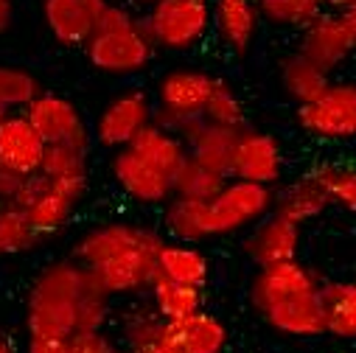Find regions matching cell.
<instances>
[{
  "instance_id": "obj_12",
  "label": "cell",
  "mask_w": 356,
  "mask_h": 353,
  "mask_svg": "<svg viewBox=\"0 0 356 353\" xmlns=\"http://www.w3.org/2000/svg\"><path fill=\"white\" fill-rule=\"evenodd\" d=\"M281 171H284L281 143L261 129L241 126L233 149L230 180H244V183H258L273 188L281 180Z\"/></svg>"
},
{
  "instance_id": "obj_40",
  "label": "cell",
  "mask_w": 356,
  "mask_h": 353,
  "mask_svg": "<svg viewBox=\"0 0 356 353\" xmlns=\"http://www.w3.org/2000/svg\"><path fill=\"white\" fill-rule=\"evenodd\" d=\"M15 23V0H0V34H6Z\"/></svg>"
},
{
  "instance_id": "obj_42",
  "label": "cell",
  "mask_w": 356,
  "mask_h": 353,
  "mask_svg": "<svg viewBox=\"0 0 356 353\" xmlns=\"http://www.w3.org/2000/svg\"><path fill=\"white\" fill-rule=\"evenodd\" d=\"M132 353H183V350H180V347H174V345H171V342H165V339H160V342L146 345V347L132 350Z\"/></svg>"
},
{
  "instance_id": "obj_31",
  "label": "cell",
  "mask_w": 356,
  "mask_h": 353,
  "mask_svg": "<svg viewBox=\"0 0 356 353\" xmlns=\"http://www.w3.org/2000/svg\"><path fill=\"white\" fill-rule=\"evenodd\" d=\"M42 93L40 79L17 65H0V107L6 113L26 110Z\"/></svg>"
},
{
  "instance_id": "obj_39",
  "label": "cell",
  "mask_w": 356,
  "mask_h": 353,
  "mask_svg": "<svg viewBox=\"0 0 356 353\" xmlns=\"http://www.w3.org/2000/svg\"><path fill=\"white\" fill-rule=\"evenodd\" d=\"M26 353H73L70 339H42V336H29Z\"/></svg>"
},
{
  "instance_id": "obj_43",
  "label": "cell",
  "mask_w": 356,
  "mask_h": 353,
  "mask_svg": "<svg viewBox=\"0 0 356 353\" xmlns=\"http://www.w3.org/2000/svg\"><path fill=\"white\" fill-rule=\"evenodd\" d=\"M320 3H323V9L328 6V9H334V12H342V9L350 3V0H320Z\"/></svg>"
},
{
  "instance_id": "obj_46",
  "label": "cell",
  "mask_w": 356,
  "mask_h": 353,
  "mask_svg": "<svg viewBox=\"0 0 356 353\" xmlns=\"http://www.w3.org/2000/svg\"><path fill=\"white\" fill-rule=\"evenodd\" d=\"M3 115H6V110H3V107H0V118H3Z\"/></svg>"
},
{
  "instance_id": "obj_17",
  "label": "cell",
  "mask_w": 356,
  "mask_h": 353,
  "mask_svg": "<svg viewBox=\"0 0 356 353\" xmlns=\"http://www.w3.org/2000/svg\"><path fill=\"white\" fill-rule=\"evenodd\" d=\"M241 249L258 270L273 267V263H284V261H295L300 249V227L270 213L261 222H255V227L241 241Z\"/></svg>"
},
{
  "instance_id": "obj_32",
  "label": "cell",
  "mask_w": 356,
  "mask_h": 353,
  "mask_svg": "<svg viewBox=\"0 0 356 353\" xmlns=\"http://www.w3.org/2000/svg\"><path fill=\"white\" fill-rule=\"evenodd\" d=\"M42 244V236L29 224L26 213L3 205L0 208V255H26Z\"/></svg>"
},
{
  "instance_id": "obj_1",
  "label": "cell",
  "mask_w": 356,
  "mask_h": 353,
  "mask_svg": "<svg viewBox=\"0 0 356 353\" xmlns=\"http://www.w3.org/2000/svg\"><path fill=\"white\" fill-rule=\"evenodd\" d=\"M110 295L79 261L48 263L26 295V331L42 339H70L104 331L110 322Z\"/></svg>"
},
{
  "instance_id": "obj_11",
  "label": "cell",
  "mask_w": 356,
  "mask_h": 353,
  "mask_svg": "<svg viewBox=\"0 0 356 353\" xmlns=\"http://www.w3.org/2000/svg\"><path fill=\"white\" fill-rule=\"evenodd\" d=\"M152 113H154V104L146 90H124L107 101L90 135L96 138L99 146L110 151L127 149L135 140V135L152 124Z\"/></svg>"
},
{
  "instance_id": "obj_35",
  "label": "cell",
  "mask_w": 356,
  "mask_h": 353,
  "mask_svg": "<svg viewBox=\"0 0 356 353\" xmlns=\"http://www.w3.org/2000/svg\"><path fill=\"white\" fill-rule=\"evenodd\" d=\"M87 151L73 149V146H45L40 174L51 176V180H79L87 176Z\"/></svg>"
},
{
  "instance_id": "obj_23",
  "label": "cell",
  "mask_w": 356,
  "mask_h": 353,
  "mask_svg": "<svg viewBox=\"0 0 356 353\" xmlns=\"http://www.w3.org/2000/svg\"><path fill=\"white\" fill-rule=\"evenodd\" d=\"M238 132H241V126H219V124L202 121V126L186 143L188 157L230 180V163H233V149H236Z\"/></svg>"
},
{
  "instance_id": "obj_16",
  "label": "cell",
  "mask_w": 356,
  "mask_h": 353,
  "mask_svg": "<svg viewBox=\"0 0 356 353\" xmlns=\"http://www.w3.org/2000/svg\"><path fill=\"white\" fill-rule=\"evenodd\" d=\"M104 9L107 0H42V20L62 48H81Z\"/></svg>"
},
{
  "instance_id": "obj_22",
  "label": "cell",
  "mask_w": 356,
  "mask_h": 353,
  "mask_svg": "<svg viewBox=\"0 0 356 353\" xmlns=\"http://www.w3.org/2000/svg\"><path fill=\"white\" fill-rule=\"evenodd\" d=\"M328 205H331V199H328L325 188L314 180L312 174H306V176H300V180L284 186L281 191H275L273 213L300 227V224L317 219L320 213H325Z\"/></svg>"
},
{
  "instance_id": "obj_27",
  "label": "cell",
  "mask_w": 356,
  "mask_h": 353,
  "mask_svg": "<svg viewBox=\"0 0 356 353\" xmlns=\"http://www.w3.org/2000/svg\"><path fill=\"white\" fill-rule=\"evenodd\" d=\"M325 334L337 339H356V281L323 284Z\"/></svg>"
},
{
  "instance_id": "obj_7",
  "label": "cell",
  "mask_w": 356,
  "mask_h": 353,
  "mask_svg": "<svg viewBox=\"0 0 356 353\" xmlns=\"http://www.w3.org/2000/svg\"><path fill=\"white\" fill-rule=\"evenodd\" d=\"M275 191L270 186L244 183V180H227L219 197L211 202H202V224L205 238L211 236H227L247 224L261 222L273 213Z\"/></svg>"
},
{
  "instance_id": "obj_41",
  "label": "cell",
  "mask_w": 356,
  "mask_h": 353,
  "mask_svg": "<svg viewBox=\"0 0 356 353\" xmlns=\"http://www.w3.org/2000/svg\"><path fill=\"white\" fill-rule=\"evenodd\" d=\"M339 15V20L345 23V28L350 31V37H353V42H356V0H350V3L342 9V12H337Z\"/></svg>"
},
{
  "instance_id": "obj_3",
  "label": "cell",
  "mask_w": 356,
  "mask_h": 353,
  "mask_svg": "<svg viewBox=\"0 0 356 353\" xmlns=\"http://www.w3.org/2000/svg\"><path fill=\"white\" fill-rule=\"evenodd\" d=\"M81 48L87 62L107 76H135L149 67L157 51L143 20L115 3H107L96 31Z\"/></svg>"
},
{
  "instance_id": "obj_29",
  "label": "cell",
  "mask_w": 356,
  "mask_h": 353,
  "mask_svg": "<svg viewBox=\"0 0 356 353\" xmlns=\"http://www.w3.org/2000/svg\"><path fill=\"white\" fill-rule=\"evenodd\" d=\"M121 345L127 350H140L146 345H154L163 339L165 334V322L160 320V314L152 309L149 297L143 295L135 306H129L124 314H121Z\"/></svg>"
},
{
  "instance_id": "obj_26",
  "label": "cell",
  "mask_w": 356,
  "mask_h": 353,
  "mask_svg": "<svg viewBox=\"0 0 356 353\" xmlns=\"http://www.w3.org/2000/svg\"><path fill=\"white\" fill-rule=\"evenodd\" d=\"M129 149H132L138 157H143L146 163H152L154 168L165 171L168 176L177 171V165H180V163L188 157L186 143L177 138L174 132L160 129L157 124L143 126V129L135 135V140L129 143Z\"/></svg>"
},
{
  "instance_id": "obj_5",
  "label": "cell",
  "mask_w": 356,
  "mask_h": 353,
  "mask_svg": "<svg viewBox=\"0 0 356 353\" xmlns=\"http://www.w3.org/2000/svg\"><path fill=\"white\" fill-rule=\"evenodd\" d=\"M87 197V176L79 180H51L45 174H29L23 180L20 194L15 197L12 208L23 211L29 224L45 238L59 233L73 211L81 205V199Z\"/></svg>"
},
{
  "instance_id": "obj_37",
  "label": "cell",
  "mask_w": 356,
  "mask_h": 353,
  "mask_svg": "<svg viewBox=\"0 0 356 353\" xmlns=\"http://www.w3.org/2000/svg\"><path fill=\"white\" fill-rule=\"evenodd\" d=\"M70 342H73V353H132L121 342H115L113 336H107L104 331L76 334V336H70Z\"/></svg>"
},
{
  "instance_id": "obj_24",
  "label": "cell",
  "mask_w": 356,
  "mask_h": 353,
  "mask_svg": "<svg viewBox=\"0 0 356 353\" xmlns=\"http://www.w3.org/2000/svg\"><path fill=\"white\" fill-rule=\"evenodd\" d=\"M328 84H331V76L323 73L317 65H312L303 54L292 51L281 59V87L298 107L320 99Z\"/></svg>"
},
{
  "instance_id": "obj_30",
  "label": "cell",
  "mask_w": 356,
  "mask_h": 353,
  "mask_svg": "<svg viewBox=\"0 0 356 353\" xmlns=\"http://www.w3.org/2000/svg\"><path fill=\"white\" fill-rule=\"evenodd\" d=\"M163 224L168 230L171 238L183 241V244H194L205 238V224H202V202H191V199H177L171 197L163 208Z\"/></svg>"
},
{
  "instance_id": "obj_4",
  "label": "cell",
  "mask_w": 356,
  "mask_h": 353,
  "mask_svg": "<svg viewBox=\"0 0 356 353\" xmlns=\"http://www.w3.org/2000/svg\"><path fill=\"white\" fill-rule=\"evenodd\" d=\"M216 76L205 70L177 67L157 79V107L152 113V124L168 129L188 143V138L202 126V113L211 99Z\"/></svg>"
},
{
  "instance_id": "obj_36",
  "label": "cell",
  "mask_w": 356,
  "mask_h": 353,
  "mask_svg": "<svg viewBox=\"0 0 356 353\" xmlns=\"http://www.w3.org/2000/svg\"><path fill=\"white\" fill-rule=\"evenodd\" d=\"M202 118L208 124H219V126H247L244 124V104H241L238 93L222 79H216V84H213Z\"/></svg>"
},
{
  "instance_id": "obj_19",
  "label": "cell",
  "mask_w": 356,
  "mask_h": 353,
  "mask_svg": "<svg viewBox=\"0 0 356 353\" xmlns=\"http://www.w3.org/2000/svg\"><path fill=\"white\" fill-rule=\"evenodd\" d=\"M211 15L222 45L236 56H247L261 26L255 0H211Z\"/></svg>"
},
{
  "instance_id": "obj_33",
  "label": "cell",
  "mask_w": 356,
  "mask_h": 353,
  "mask_svg": "<svg viewBox=\"0 0 356 353\" xmlns=\"http://www.w3.org/2000/svg\"><path fill=\"white\" fill-rule=\"evenodd\" d=\"M255 6L261 20L281 28H298V31L323 12L320 0H255Z\"/></svg>"
},
{
  "instance_id": "obj_20",
  "label": "cell",
  "mask_w": 356,
  "mask_h": 353,
  "mask_svg": "<svg viewBox=\"0 0 356 353\" xmlns=\"http://www.w3.org/2000/svg\"><path fill=\"white\" fill-rule=\"evenodd\" d=\"M163 339L183 353H222L227 347V328L216 314L202 309L177 322H165Z\"/></svg>"
},
{
  "instance_id": "obj_15",
  "label": "cell",
  "mask_w": 356,
  "mask_h": 353,
  "mask_svg": "<svg viewBox=\"0 0 356 353\" xmlns=\"http://www.w3.org/2000/svg\"><path fill=\"white\" fill-rule=\"evenodd\" d=\"M110 174L118 188L138 205H165L171 199V176L138 157L129 146L113 151Z\"/></svg>"
},
{
  "instance_id": "obj_38",
  "label": "cell",
  "mask_w": 356,
  "mask_h": 353,
  "mask_svg": "<svg viewBox=\"0 0 356 353\" xmlns=\"http://www.w3.org/2000/svg\"><path fill=\"white\" fill-rule=\"evenodd\" d=\"M23 180H26L23 174L9 171V168H0V208L15 202V197H17L20 188H23Z\"/></svg>"
},
{
  "instance_id": "obj_25",
  "label": "cell",
  "mask_w": 356,
  "mask_h": 353,
  "mask_svg": "<svg viewBox=\"0 0 356 353\" xmlns=\"http://www.w3.org/2000/svg\"><path fill=\"white\" fill-rule=\"evenodd\" d=\"M152 309L160 314L163 322H177L183 317H191L197 311H202L205 306V292L194 289V286H183V284H174L163 275L154 278V284L146 292Z\"/></svg>"
},
{
  "instance_id": "obj_34",
  "label": "cell",
  "mask_w": 356,
  "mask_h": 353,
  "mask_svg": "<svg viewBox=\"0 0 356 353\" xmlns=\"http://www.w3.org/2000/svg\"><path fill=\"white\" fill-rule=\"evenodd\" d=\"M312 176L325 188V194H328V199L334 205L356 211V165L325 163V165L314 168Z\"/></svg>"
},
{
  "instance_id": "obj_8",
  "label": "cell",
  "mask_w": 356,
  "mask_h": 353,
  "mask_svg": "<svg viewBox=\"0 0 356 353\" xmlns=\"http://www.w3.org/2000/svg\"><path fill=\"white\" fill-rule=\"evenodd\" d=\"M298 126L320 140L356 138V81H331L320 99L298 107Z\"/></svg>"
},
{
  "instance_id": "obj_9",
  "label": "cell",
  "mask_w": 356,
  "mask_h": 353,
  "mask_svg": "<svg viewBox=\"0 0 356 353\" xmlns=\"http://www.w3.org/2000/svg\"><path fill=\"white\" fill-rule=\"evenodd\" d=\"M23 115L31 121V126L37 129L45 146H73L81 151H90V140H93L90 126H87L84 115L70 99L56 93H40L23 110Z\"/></svg>"
},
{
  "instance_id": "obj_6",
  "label": "cell",
  "mask_w": 356,
  "mask_h": 353,
  "mask_svg": "<svg viewBox=\"0 0 356 353\" xmlns=\"http://www.w3.org/2000/svg\"><path fill=\"white\" fill-rule=\"evenodd\" d=\"M140 20L163 51H191L213 28L211 0H157Z\"/></svg>"
},
{
  "instance_id": "obj_45",
  "label": "cell",
  "mask_w": 356,
  "mask_h": 353,
  "mask_svg": "<svg viewBox=\"0 0 356 353\" xmlns=\"http://www.w3.org/2000/svg\"><path fill=\"white\" fill-rule=\"evenodd\" d=\"M132 3H135V6H146V9H149L152 3H157V0H132Z\"/></svg>"
},
{
  "instance_id": "obj_28",
  "label": "cell",
  "mask_w": 356,
  "mask_h": 353,
  "mask_svg": "<svg viewBox=\"0 0 356 353\" xmlns=\"http://www.w3.org/2000/svg\"><path fill=\"white\" fill-rule=\"evenodd\" d=\"M227 176L200 165L197 160L186 157L177 171L171 174V197L177 199H191V202H211L225 188Z\"/></svg>"
},
{
  "instance_id": "obj_44",
  "label": "cell",
  "mask_w": 356,
  "mask_h": 353,
  "mask_svg": "<svg viewBox=\"0 0 356 353\" xmlns=\"http://www.w3.org/2000/svg\"><path fill=\"white\" fill-rule=\"evenodd\" d=\"M0 353H17V350H15V345H12L3 334H0Z\"/></svg>"
},
{
  "instance_id": "obj_13",
  "label": "cell",
  "mask_w": 356,
  "mask_h": 353,
  "mask_svg": "<svg viewBox=\"0 0 356 353\" xmlns=\"http://www.w3.org/2000/svg\"><path fill=\"white\" fill-rule=\"evenodd\" d=\"M295 51L331 76L350 59V54L356 51V42L337 12H320L309 26L300 28V40Z\"/></svg>"
},
{
  "instance_id": "obj_10",
  "label": "cell",
  "mask_w": 356,
  "mask_h": 353,
  "mask_svg": "<svg viewBox=\"0 0 356 353\" xmlns=\"http://www.w3.org/2000/svg\"><path fill=\"white\" fill-rule=\"evenodd\" d=\"M157 241H163V236L154 233L152 227L129 224V222H107L79 236L73 247V261H79L87 270H99L102 263L113 258H121L138 247L157 244Z\"/></svg>"
},
{
  "instance_id": "obj_2",
  "label": "cell",
  "mask_w": 356,
  "mask_h": 353,
  "mask_svg": "<svg viewBox=\"0 0 356 353\" xmlns=\"http://www.w3.org/2000/svg\"><path fill=\"white\" fill-rule=\"evenodd\" d=\"M323 284L298 258L273 263L252 275L250 303L266 325L284 336H320L325 334Z\"/></svg>"
},
{
  "instance_id": "obj_21",
  "label": "cell",
  "mask_w": 356,
  "mask_h": 353,
  "mask_svg": "<svg viewBox=\"0 0 356 353\" xmlns=\"http://www.w3.org/2000/svg\"><path fill=\"white\" fill-rule=\"evenodd\" d=\"M157 275H163L174 284L194 286V289L205 292V286L211 281V261L194 244L163 241L157 249Z\"/></svg>"
},
{
  "instance_id": "obj_14",
  "label": "cell",
  "mask_w": 356,
  "mask_h": 353,
  "mask_svg": "<svg viewBox=\"0 0 356 353\" xmlns=\"http://www.w3.org/2000/svg\"><path fill=\"white\" fill-rule=\"evenodd\" d=\"M163 241L157 244H146L138 247L121 258H113L107 263H102L99 270H90L99 284L104 286V292L110 297H143L149 292V286L157 278V249Z\"/></svg>"
},
{
  "instance_id": "obj_18",
  "label": "cell",
  "mask_w": 356,
  "mask_h": 353,
  "mask_svg": "<svg viewBox=\"0 0 356 353\" xmlns=\"http://www.w3.org/2000/svg\"><path fill=\"white\" fill-rule=\"evenodd\" d=\"M45 143L23 113H6L0 118V168L17 171L23 176L37 174Z\"/></svg>"
}]
</instances>
